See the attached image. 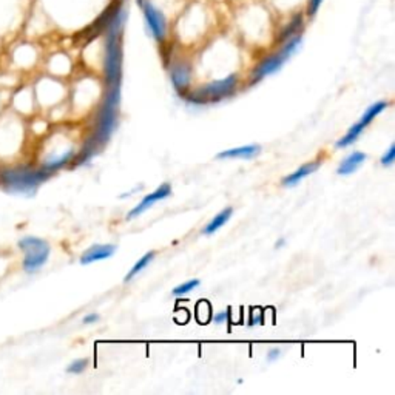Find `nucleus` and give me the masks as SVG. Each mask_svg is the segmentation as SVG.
Instances as JSON below:
<instances>
[{
  "mask_svg": "<svg viewBox=\"0 0 395 395\" xmlns=\"http://www.w3.org/2000/svg\"><path fill=\"white\" fill-rule=\"evenodd\" d=\"M47 175L43 171L31 170L28 167L6 170L2 173V181L5 187L12 193L31 195L39 187V184L45 180Z\"/></svg>",
  "mask_w": 395,
  "mask_h": 395,
  "instance_id": "f257e3e1",
  "label": "nucleus"
},
{
  "mask_svg": "<svg viewBox=\"0 0 395 395\" xmlns=\"http://www.w3.org/2000/svg\"><path fill=\"white\" fill-rule=\"evenodd\" d=\"M19 247L25 253L23 269L28 273L39 270L50 257V244L41 238L25 237L19 241Z\"/></svg>",
  "mask_w": 395,
  "mask_h": 395,
  "instance_id": "f03ea898",
  "label": "nucleus"
},
{
  "mask_svg": "<svg viewBox=\"0 0 395 395\" xmlns=\"http://www.w3.org/2000/svg\"><path fill=\"white\" fill-rule=\"evenodd\" d=\"M142 5H144L142 8L145 22H147L153 37H155L158 42H162L165 39V36H167V21H165V16L161 11L156 10L151 3H142Z\"/></svg>",
  "mask_w": 395,
  "mask_h": 395,
  "instance_id": "7ed1b4c3",
  "label": "nucleus"
},
{
  "mask_svg": "<svg viewBox=\"0 0 395 395\" xmlns=\"http://www.w3.org/2000/svg\"><path fill=\"white\" fill-rule=\"evenodd\" d=\"M170 195H171V186H170V184L169 182L161 184V186H159L155 190V192L147 195L145 198H142V201L139 202L135 209L130 210L129 215H127V218H129V220L136 218V216L142 215L144 212H147V210L155 206L158 201H162V200H165V198H169Z\"/></svg>",
  "mask_w": 395,
  "mask_h": 395,
  "instance_id": "20e7f679",
  "label": "nucleus"
},
{
  "mask_svg": "<svg viewBox=\"0 0 395 395\" xmlns=\"http://www.w3.org/2000/svg\"><path fill=\"white\" fill-rule=\"evenodd\" d=\"M288 59H289V57L286 56L283 51H279V53L273 54V56L266 57V59L259 63L258 68L255 70V73H253L255 74V81L253 82L263 79V78H266V76H269V74L277 73L278 70L284 65V62L288 61Z\"/></svg>",
  "mask_w": 395,
  "mask_h": 395,
  "instance_id": "39448f33",
  "label": "nucleus"
},
{
  "mask_svg": "<svg viewBox=\"0 0 395 395\" xmlns=\"http://www.w3.org/2000/svg\"><path fill=\"white\" fill-rule=\"evenodd\" d=\"M235 85H237V76L231 74V76H227L226 79L216 81L213 82V84L207 85L201 93L206 94V99L209 98L220 99V98L227 96V94H231L233 92Z\"/></svg>",
  "mask_w": 395,
  "mask_h": 395,
  "instance_id": "423d86ee",
  "label": "nucleus"
},
{
  "mask_svg": "<svg viewBox=\"0 0 395 395\" xmlns=\"http://www.w3.org/2000/svg\"><path fill=\"white\" fill-rule=\"evenodd\" d=\"M116 252V246L113 244H96L88 248L87 252L81 257V264H92L96 261H102L110 258Z\"/></svg>",
  "mask_w": 395,
  "mask_h": 395,
  "instance_id": "0eeeda50",
  "label": "nucleus"
},
{
  "mask_svg": "<svg viewBox=\"0 0 395 395\" xmlns=\"http://www.w3.org/2000/svg\"><path fill=\"white\" fill-rule=\"evenodd\" d=\"M366 161V155L363 151H354L350 153V155L343 159L341 164L339 165V170H337V173L340 176H348V175H352L355 170H359L363 164Z\"/></svg>",
  "mask_w": 395,
  "mask_h": 395,
  "instance_id": "6e6552de",
  "label": "nucleus"
},
{
  "mask_svg": "<svg viewBox=\"0 0 395 395\" xmlns=\"http://www.w3.org/2000/svg\"><path fill=\"white\" fill-rule=\"evenodd\" d=\"M261 151V147L259 145H243V147H237V149H228L226 151H221L216 155V158L218 159H252L258 155V153Z\"/></svg>",
  "mask_w": 395,
  "mask_h": 395,
  "instance_id": "1a4fd4ad",
  "label": "nucleus"
},
{
  "mask_svg": "<svg viewBox=\"0 0 395 395\" xmlns=\"http://www.w3.org/2000/svg\"><path fill=\"white\" fill-rule=\"evenodd\" d=\"M320 167V162H309V164H304L303 167H299L294 173L288 175L286 178H283V186L284 187H295L298 186L299 182H301L304 178H308L309 175L314 173V171Z\"/></svg>",
  "mask_w": 395,
  "mask_h": 395,
  "instance_id": "9d476101",
  "label": "nucleus"
},
{
  "mask_svg": "<svg viewBox=\"0 0 395 395\" xmlns=\"http://www.w3.org/2000/svg\"><path fill=\"white\" fill-rule=\"evenodd\" d=\"M233 215V209L232 207H227L224 210H221V212L215 216V218L209 222V224L204 227L202 233L204 235H213L220 231V228L226 224V222L232 218Z\"/></svg>",
  "mask_w": 395,
  "mask_h": 395,
  "instance_id": "9b49d317",
  "label": "nucleus"
},
{
  "mask_svg": "<svg viewBox=\"0 0 395 395\" xmlns=\"http://www.w3.org/2000/svg\"><path fill=\"white\" fill-rule=\"evenodd\" d=\"M365 129H366V125L363 124L361 120H359V122L350 127L346 135L343 136L339 142H337V149H346V147H349V145H352L356 139L361 136V133Z\"/></svg>",
  "mask_w": 395,
  "mask_h": 395,
  "instance_id": "f8f14e48",
  "label": "nucleus"
},
{
  "mask_svg": "<svg viewBox=\"0 0 395 395\" xmlns=\"http://www.w3.org/2000/svg\"><path fill=\"white\" fill-rule=\"evenodd\" d=\"M387 102L386 100H378V102H374V104L371 107H367L366 108V111L363 113V116H361V122L365 124L366 127L372 122V120L378 116L380 113H383L386 108H387Z\"/></svg>",
  "mask_w": 395,
  "mask_h": 395,
  "instance_id": "ddd939ff",
  "label": "nucleus"
},
{
  "mask_svg": "<svg viewBox=\"0 0 395 395\" xmlns=\"http://www.w3.org/2000/svg\"><path fill=\"white\" fill-rule=\"evenodd\" d=\"M171 81L176 88H184L190 81V68L187 65H176L171 70Z\"/></svg>",
  "mask_w": 395,
  "mask_h": 395,
  "instance_id": "4468645a",
  "label": "nucleus"
},
{
  "mask_svg": "<svg viewBox=\"0 0 395 395\" xmlns=\"http://www.w3.org/2000/svg\"><path fill=\"white\" fill-rule=\"evenodd\" d=\"M153 258H155V252H149V253H145L141 259H138L136 264L131 267V270L125 275V281L129 283L130 279H133L138 275V273H141L145 269V267H147L151 263Z\"/></svg>",
  "mask_w": 395,
  "mask_h": 395,
  "instance_id": "2eb2a0df",
  "label": "nucleus"
},
{
  "mask_svg": "<svg viewBox=\"0 0 395 395\" xmlns=\"http://www.w3.org/2000/svg\"><path fill=\"white\" fill-rule=\"evenodd\" d=\"M303 28V19L301 17H295L294 21H292L288 27H286L284 30H283V33L279 34V37H278V41L279 42H286V41H289L290 37H294V36H297V33L299 30Z\"/></svg>",
  "mask_w": 395,
  "mask_h": 395,
  "instance_id": "dca6fc26",
  "label": "nucleus"
},
{
  "mask_svg": "<svg viewBox=\"0 0 395 395\" xmlns=\"http://www.w3.org/2000/svg\"><path fill=\"white\" fill-rule=\"evenodd\" d=\"M200 284H201L200 279H196V278L190 279V281H186L180 286H176V288L173 289V295H176V297L187 295V294H190V292H193Z\"/></svg>",
  "mask_w": 395,
  "mask_h": 395,
  "instance_id": "f3484780",
  "label": "nucleus"
},
{
  "mask_svg": "<svg viewBox=\"0 0 395 395\" xmlns=\"http://www.w3.org/2000/svg\"><path fill=\"white\" fill-rule=\"evenodd\" d=\"M73 156V150H70L67 153H63V155L61 158H56V159H51V161H47L45 162V169L47 170H54V169H59L62 167L63 164H67L70 159H72Z\"/></svg>",
  "mask_w": 395,
  "mask_h": 395,
  "instance_id": "a211bd4d",
  "label": "nucleus"
},
{
  "mask_svg": "<svg viewBox=\"0 0 395 395\" xmlns=\"http://www.w3.org/2000/svg\"><path fill=\"white\" fill-rule=\"evenodd\" d=\"M88 366V360L87 359H81V360H74L72 365L67 367L68 374H82L85 371V367Z\"/></svg>",
  "mask_w": 395,
  "mask_h": 395,
  "instance_id": "6ab92c4d",
  "label": "nucleus"
},
{
  "mask_svg": "<svg viewBox=\"0 0 395 395\" xmlns=\"http://www.w3.org/2000/svg\"><path fill=\"white\" fill-rule=\"evenodd\" d=\"M394 161H395V144H391V147L387 149V151L383 156H381V165H385V167H391Z\"/></svg>",
  "mask_w": 395,
  "mask_h": 395,
  "instance_id": "aec40b11",
  "label": "nucleus"
},
{
  "mask_svg": "<svg viewBox=\"0 0 395 395\" xmlns=\"http://www.w3.org/2000/svg\"><path fill=\"white\" fill-rule=\"evenodd\" d=\"M228 315H231V312L226 310V312H220V314H216L213 317V321L216 324H222V323H226L228 320Z\"/></svg>",
  "mask_w": 395,
  "mask_h": 395,
  "instance_id": "412c9836",
  "label": "nucleus"
},
{
  "mask_svg": "<svg viewBox=\"0 0 395 395\" xmlns=\"http://www.w3.org/2000/svg\"><path fill=\"white\" fill-rule=\"evenodd\" d=\"M323 3V0H310V3H309V14L314 16L315 12L318 11V8H320Z\"/></svg>",
  "mask_w": 395,
  "mask_h": 395,
  "instance_id": "4be33fe9",
  "label": "nucleus"
},
{
  "mask_svg": "<svg viewBox=\"0 0 395 395\" xmlns=\"http://www.w3.org/2000/svg\"><path fill=\"white\" fill-rule=\"evenodd\" d=\"M279 354H281V350H279L278 348H273V349H270L269 352H267V360L269 361H275L278 356H279Z\"/></svg>",
  "mask_w": 395,
  "mask_h": 395,
  "instance_id": "5701e85b",
  "label": "nucleus"
},
{
  "mask_svg": "<svg viewBox=\"0 0 395 395\" xmlns=\"http://www.w3.org/2000/svg\"><path fill=\"white\" fill-rule=\"evenodd\" d=\"M96 321H99V315L98 314H90V315H87L84 318L85 324H93V323H96Z\"/></svg>",
  "mask_w": 395,
  "mask_h": 395,
  "instance_id": "b1692460",
  "label": "nucleus"
},
{
  "mask_svg": "<svg viewBox=\"0 0 395 395\" xmlns=\"http://www.w3.org/2000/svg\"><path fill=\"white\" fill-rule=\"evenodd\" d=\"M283 244H286V241H284V239H279L278 243H277V248H279V247H281Z\"/></svg>",
  "mask_w": 395,
  "mask_h": 395,
  "instance_id": "393cba45",
  "label": "nucleus"
}]
</instances>
